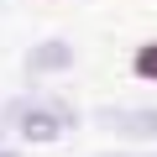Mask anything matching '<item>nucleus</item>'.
Wrapping results in <instances>:
<instances>
[{"label": "nucleus", "instance_id": "1", "mask_svg": "<svg viewBox=\"0 0 157 157\" xmlns=\"http://www.w3.org/2000/svg\"><path fill=\"white\" fill-rule=\"evenodd\" d=\"M11 115H16V126H21L26 141H58V136L68 131V115H63L58 105H32V100H21Z\"/></svg>", "mask_w": 157, "mask_h": 157}, {"label": "nucleus", "instance_id": "2", "mask_svg": "<svg viewBox=\"0 0 157 157\" xmlns=\"http://www.w3.org/2000/svg\"><path fill=\"white\" fill-rule=\"evenodd\" d=\"M100 126L105 131H121V136L157 141V110H100Z\"/></svg>", "mask_w": 157, "mask_h": 157}, {"label": "nucleus", "instance_id": "3", "mask_svg": "<svg viewBox=\"0 0 157 157\" xmlns=\"http://www.w3.org/2000/svg\"><path fill=\"white\" fill-rule=\"evenodd\" d=\"M68 63H73V47L58 42V37H52V42H37V47L26 52V73H63Z\"/></svg>", "mask_w": 157, "mask_h": 157}, {"label": "nucleus", "instance_id": "4", "mask_svg": "<svg viewBox=\"0 0 157 157\" xmlns=\"http://www.w3.org/2000/svg\"><path fill=\"white\" fill-rule=\"evenodd\" d=\"M136 73L141 78H157V47H141L136 52Z\"/></svg>", "mask_w": 157, "mask_h": 157}, {"label": "nucleus", "instance_id": "5", "mask_svg": "<svg viewBox=\"0 0 157 157\" xmlns=\"http://www.w3.org/2000/svg\"><path fill=\"white\" fill-rule=\"evenodd\" d=\"M105 157H157V152H105Z\"/></svg>", "mask_w": 157, "mask_h": 157}]
</instances>
